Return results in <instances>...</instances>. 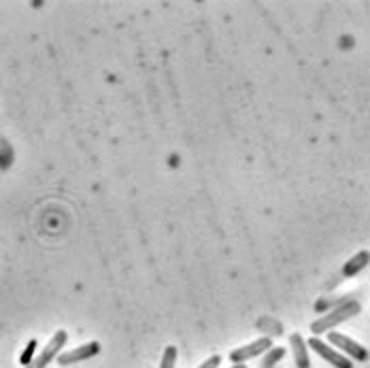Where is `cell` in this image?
Instances as JSON below:
<instances>
[{
	"label": "cell",
	"mask_w": 370,
	"mask_h": 368,
	"mask_svg": "<svg viewBox=\"0 0 370 368\" xmlns=\"http://www.w3.org/2000/svg\"><path fill=\"white\" fill-rule=\"evenodd\" d=\"M230 368H247L245 364H234V367H230Z\"/></svg>",
	"instance_id": "cell-13"
},
{
	"label": "cell",
	"mask_w": 370,
	"mask_h": 368,
	"mask_svg": "<svg viewBox=\"0 0 370 368\" xmlns=\"http://www.w3.org/2000/svg\"><path fill=\"white\" fill-rule=\"evenodd\" d=\"M290 347H292V354H294V362L296 368H311V358H309V350H307V343L305 339L294 332L290 337Z\"/></svg>",
	"instance_id": "cell-7"
},
{
	"label": "cell",
	"mask_w": 370,
	"mask_h": 368,
	"mask_svg": "<svg viewBox=\"0 0 370 368\" xmlns=\"http://www.w3.org/2000/svg\"><path fill=\"white\" fill-rule=\"evenodd\" d=\"M369 251L364 249V251H358L352 260H347V264L343 266V275L345 277H354V275H358V273H362L366 266H369Z\"/></svg>",
	"instance_id": "cell-8"
},
{
	"label": "cell",
	"mask_w": 370,
	"mask_h": 368,
	"mask_svg": "<svg viewBox=\"0 0 370 368\" xmlns=\"http://www.w3.org/2000/svg\"><path fill=\"white\" fill-rule=\"evenodd\" d=\"M34 347H36V343L32 341V343H30V347H28V354H26V356H21V364H23V367H26V364H30V356H32V350H34Z\"/></svg>",
	"instance_id": "cell-12"
},
{
	"label": "cell",
	"mask_w": 370,
	"mask_h": 368,
	"mask_svg": "<svg viewBox=\"0 0 370 368\" xmlns=\"http://www.w3.org/2000/svg\"><path fill=\"white\" fill-rule=\"evenodd\" d=\"M100 354V343L98 341H92V343H85L77 350H70V352H62L55 360L60 367H70V364H77V362H85L94 356Z\"/></svg>",
	"instance_id": "cell-5"
},
{
	"label": "cell",
	"mask_w": 370,
	"mask_h": 368,
	"mask_svg": "<svg viewBox=\"0 0 370 368\" xmlns=\"http://www.w3.org/2000/svg\"><path fill=\"white\" fill-rule=\"evenodd\" d=\"M360 313H362V305H360L358 301H349V303H345V305L332 309L330 313L322 315L320 320H315V322L311 324V332H313V337L332 332V328H337L339 324H343V322H347V320H352V318H356V315H360Z\"/></svg>",
	"instance_id": "cell-1"
},
{
	"label": "cell",
	"mask_w": 370,
	"mask_h": 368,
	"mask_svg": "<svg viewBox=\"0 0 370 368\" xmlns=\"http://www.w3.org/2000/svg\"><path fill=\"white\" fill-rule=\"evenodd\" d=\"M266 354H268V356L264 358V362H262V367L260 368H275V364H277L279 360H283L285 350H283V347H273V350H268Z\"/></svg>",
	"instance_id": "cell-9"
},
{
	"label": "cell",
	"mask_w": 370,
	"mask_h": 368,
	"mask_svg": "<svg viewBox=\"0 0 370 368\" xmlns=\"http://www.w3.org/2000/svg\"><path fill=\"white\" fill-rule=\"evenodd\" d=\"M66 341H68V332H66V330H58V332L51 337V341L40 350V354H38L30 364H26V368H47L60 354H62Z\"/></svg>",
	"instance_id": "cell-2"
},
{
	"label": "cell",
	"mask_w": 370,
	"mask_h": 368,
	"mask_svg": "<svg viewBox=\"0 0 370 368\" xmlns=\"http://www.w3.org/2000/svg\"><path fill=\"white\" fill-rule=\"evenodd\" d=\"M273 347H275V345H273V339H271V337H262V339H258V341H254V343H249V345H243V347L230 352V362H234V364H245V362H249V360H254V358L266 354V352L273 350Z\"/></svg>",
	"instance_id": "cell-3"
},
{
	"label": "cell",
	"mask_w": 370,
	"mask_h": 368,
	"mask_svg": "<svg viewBox=\"0 0 370 368\" xmlns=\"http://www.w3.org/2000/svg\"><path fill=\"white\" fill-rule=\"evenodd\" d=\"M328 341H330V345L343 350L345 352L343 356H349L356 362H369V350L362 347L360 343H356L354 339H349L341 332H328Z\"/></svg>",
	"instance_id": "cell-4"
},
{
	"label": "cell",
	"mask_w": 370,
	"mask_h": 368,
	"mask_svg": "<svg viewBox=\"0 0 370 368\" xmlns=\"http://www.w3.org/2000/svg\"><path fill=\"white\" fill-rule=\"evenodd\" d=\"M177 367V347L175 345H168L162 354V360H160V368H175Z\"/></svg>",
	"instance_id": "cell-10"
},
{
	"label": "cell",
	"mask_w": 370,
	"mask_h": 368,
	"mask_svg": "<svg viewBox=\"0 0 370 368\" xmlns=\"http://www.w3.org/2000/svg\"><path fill=\"white\" fill-rule=\"evenodd\" d=\"M307 347H311L317 356H322L326 362H330L334 368H354V362L347 358V356H343V354H339L337 350H332L328 343H324V341H320L317 337H313L311 341H309V345Z\"/></svg>",
	"instance_id": "cell-6"
},
{
	"label": "cell",
	"mask_w": 370,
	"mask_h": 368,
	"mask_svg": "<svg viewBox=\"0 0 370 368\" xmlns=\"http://www.w3.org/2000/svg\"><path fill=\"white\" fill-rule=\"evenodd\" d=\"M219 364H222V356H217V354H215V356H211L209 360H205V362H202V364H200L198 368H217Z\"/></svg>",
	"instance_id": "cell-11"
}]
</instances>
